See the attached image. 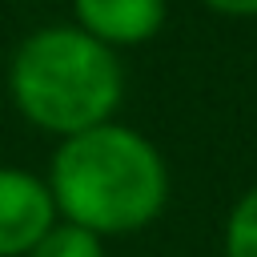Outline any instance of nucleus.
<instances>
[{"label":"nucleus","instance_id":"423d86ee","mask_svg":"<svg viewBox=\"0 0 257 257\" xmlns=\"http://www.w3.org/2000/svg\"><path fill=\"white\" fill-rule=\"evenodd\" d=\"M28 257H104V241L80 225H68V221H56L36 245Z\"/></svg>","mask_w":257,"mask_h":257},{"label":"nucleus","instance_id":"f03ea898","mask_svg":"<svg viewBox=\"0 0 257 257\" xmlns=\"http://www.w3.org/2000/svg\"><path fill=\"white\" fill-rule=\"evenodd\" d=\"M124 96V68L112 48L76 24L32 28L8 56V100L40 133L68 141L108 124Z\"/></svg>","mask_w":257,"mask_h":257},{"label":"nucleus","instance_id":"20e7f679","mask_svg":"<svg viewBox=\"0 0 257 257\" xmlns=\"http://www.w3.org/2000/svg\"><path fill=\"white\" fill-rule=\"evenodd\" d=\"M169 16V0H72V24L104 48L149 44Z\"/></svg>","mask_w":257,"mask_h":257},{"label":"nucleus","instance_id":"39448f33","mask_svg":"<svg viewBox=\"0 0 257 257\" xmlns=\"http://www.w3.org/2000/svg\"><path fill=\"white\" fill-rule=\"evenodd\" d=\"M221 249H225V257H257V185L233 201V209L225 217Z\"/></svg>","mask_w":257,"mask_h":257},{"label":"nucleus","instance_id":"7ed1b4c3","mask_svg":"<svg viewBox=\"0 0 257 257\" xmlns=\"http://www.w3.org/2000/svg\"><path fill=\"white\" fill-rule=\"evenodd\" d=\"M56 221L48 181L28 169L0 165V257H28Z\"/></svg>","mask_w":257,"mask_h":257},{"label":"nucleus","instance_id":"0eeeda50","mask_svg":"<svg viewBox=\"0 0 257 257\" xmlns=\"http://www.w3.org/2000/svg\"><path fill=\"white\" fill-rule=\"evenodd\" d=\"M209 12H221V16H241V20H249V16H257V0H201Z\"/></svg>","mask_w":257,"mask_h":257},{"label":"nucleus","instance_id":"f257e3e1","mask_svg":"<svg viewBox=\"0 0 257 257\" xmlns=\"http://www.w3.org/2000/svg\"><path fill=\"white\" fill-rule=\"evenodd\" d=\"M44 181L56 217L100 241L149 229L169 205V165L161 149L120 120L60 141Z\"/></svg>","mask_w":257,"mask_h":257}]
</instances>
